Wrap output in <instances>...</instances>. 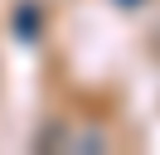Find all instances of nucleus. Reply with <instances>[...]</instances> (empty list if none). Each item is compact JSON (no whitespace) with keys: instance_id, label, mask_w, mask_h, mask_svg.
I'll return each instance as SVG.
<instances>
[{"instance_id":"nucleus-1","label":"nucleus","mask_w":160,"mask_h":155,"mask_svg":"<svg viewBox=\"0 0 160 155\" xmlns=\"http://www.w3.org/2000/svg\"><path fill=\"white\" fill-rule=\"evenodd\" d=\"M121 5H141V0H121Z\"/></svg>"}]
</instances>
